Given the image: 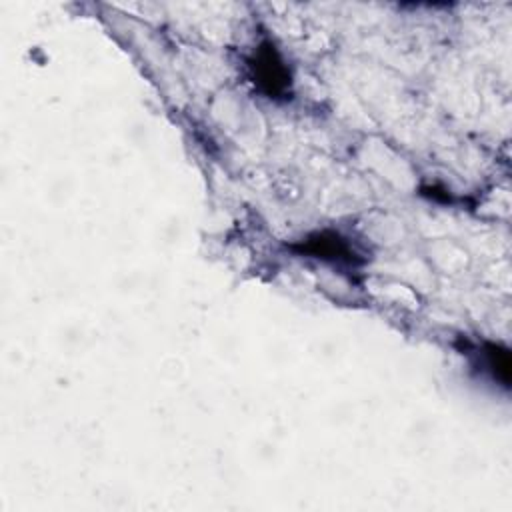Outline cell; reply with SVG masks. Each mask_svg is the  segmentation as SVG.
Listing matches in <instances>:
<instances>
[{"label": "cell", "mask_w": 512, "mask_h": 512, "mask_svg": "<svg viewBox=\"0 0 512 512\" xmlns=\"http://www.w3.org/2000/svg\"><path fill=\"white\" fill-rule=\"evenodd\" d=\"M250 80L268 100L284 102L292 98V72L270 38L260 40L246 60Z\"/></svg>", "instance_id": "obj_1"}, {"label": "cell", "mask_w": 512, "mask_h": 512, "mask_svg": "<svg viewBox=\"0 0 512 512\" xmlns=\"http://www.w3.org/2000/svg\"><path fill=\"white\" fill-rule=\"evenodd\" d=\"M288 248L298 256L318 258L322 262H328L340 268L354 270L366 262V258H362L356 252L352 242L336 230H318V232L306 234L302 240L290 244Z\"/></svg>", "instance_id": "obj_2"}, {"label": "cell", "mask_w": 512, "mask_h": 512, "mask_svg": "<svg viewBox=\"0 0 512 512\" xmlns=\"http://www.w3.org/2000/svg\"><path fill=\"white\" fill-rule=\"evenodd\" d=\"M478 356H482V366L492 376V380L500 382L508 390L510 388V352H508V348H504L496 342H484L478 350Z\"/></svg>", "instance_id": "obj_3"}]
</instances>
